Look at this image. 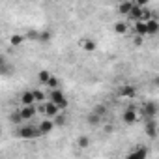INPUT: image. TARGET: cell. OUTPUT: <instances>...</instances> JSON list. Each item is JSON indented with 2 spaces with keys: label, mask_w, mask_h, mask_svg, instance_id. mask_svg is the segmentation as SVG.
<instances>
[{
  "label": "cell",
  "mask_w": 159,
  "mask_h": 159,
  "mask_svg": "<svg viewBox=\"0 0 159 159\" xmlns=\"http://www.w3.org/2000/svg\"><path fill=\"white\" fill-rule=\"evenodd\" d=\"M17 135L21 139H38V137H41V131H39L38 125H30V124L25 125V122H23L21 127H19V131H17Z\"/></svg>",
  "instance_id": "obj_1"
},
{
  "label": "cell",
  "mask_w": 159,
  "mask_h": 159,
  "mask_svg": "<svg viewBox=\"0 0 159 159\" xmlns=\"http://www.w3.org/2000/svg\"><path fill=\"white\" fill-rule=\"evenodd\" d=\"M38 109H39V112H43L47 118H52L54 114L60 112V107H58L56 103H52V101H41Z\"/></svg>",
  "instance_id": "obj_2"
},
{
  "label": "cell",
  "mask_w": 159,
  "mask_h": 159,
  "mask_svg": "<svg viewBox=\"0 0 159 159\" xmlns=\"http://www.w3.org/2000/svg\"><path fill=\"white\" fill-rule=\"evenodd\" d=\"M51 101H52V103H56V105L60 107V111L67 109V105H69V101L66 99L64 92H60L58 88H52V92H51Z\"/></svg>",
  "instance_id": "obj_3"
},
{
  "label": "cell",
  "mask_w": 159,
  "mask_h": 159,
  "mask_svg": "<svg viewBox=\"0 0 159 159\" xmlns=\"http://www.w3.org/2000/svg\"><path fill=\"white\" fill-rule=\"evenodd\" d=\"M157 103L155 101H146L144 105H142V116H144V120H150V118H157Z\"/></svg>",
  "instance_id": "obj_4"
},
{
  "label": "cell",
  "mask_w": 159,
  "mask_h": 159,
  "mask_svg": "<svg viewBox=\"0 0 159 159\" xmlns=\"http://www.w3.org/2000/svg\"><path fill=\"white\" fill-rule=\"evenodd\" d=\"M144 133H146L150 139H157V120H155V118L146 120V124H144Z\"/></svg>",
  "instance_id": "obj_5"
},
{
  "label": "cell",
  "mask_w": 159,
  "mask_h": 159,
  "mask_svg": "<svg viewBox=\"0 0 159 159\" xmlns=\"http://www.w3.org/2000/svg\"><path fill=\"white\" fill-rule=\"evenodd\" d=\"M120 98H125V99H133L137 96V88L133 84H122L120 86Z\"/></svg>",
  "instance_id": "obj_6"
},
{
  "label": "cell",
  "mask_w": 159,
  "mask_h": 159,
  "mask_svg": "<svg viewBox=\"0 0 159 159\" xmlns=\"http://www.w3.org/2000/svg\"><path fill=\"white\" fill-rule=\"evenodd\" d=\"M79 47H81L84 52H94L98 49V45H96V41L92 38H83L81 41H79Z\"/></svg>",
  "instance_id": "obj_7"
},
{
  "label": "cell",
  "mask_w": 159,
  "mask_h": 159,
  "mask_svg": "<svg viewBox=\"0 0 159 159\" xmlns=\"http://www.w3.org/2000/svg\"><path fill=\"white\" fill-rule=\"evenodd\" d=\"M36 107L34 105H23L21 109H19V114H21V118H23V122H26V120H30L34 114H36Z\"/></svg>",
  "instance_id": "obj_8"
},
{
  "label": "cell",
  "mask_w": 159,
  "mask_h": 159,
  "mask_svg": "<svg viewBox=\"0 0 159 159\" xmlns=\"http://www.w3.org/2000/svg\"><path fill=\"white\" fill-rule=\"evenodd\" d=\"M122 118H124V122H125L127 125H133V124H135V122L139 120V112H137L135 109H125V111H124V116H122Z\"/></svg>",
  "instance_id": "obj_9"
},
{
  "label": "cell",
  "mask_w": 159,
  "mask_h": 159,
  "mask_svg": "<svg viewBox=\"0 0 159 159\" xmlns=\"http://www.w3.org/2000/svg\"><path fill=\"white\" fill-rule=\"evenodd\" d=\"M146 23V30H148V36H155L157 32H159V21L155 19V17H150L148 21H144Z\"/></svg>",
  "instance_id": "obj_10"
},
{
  "label": "cell",
  "mask_w": 159,
  "mask_h": 159,
  "mask_svg": "<svg viewBox=\"0 0 159 159\" xmlns=\"http://www.w3.org/2000/svg\"><path fill=\"white\" fill-rule=\"evenodd\" d=\"M38 127H39V131H41V135H49V133L54 129L52 118H45V120H41V122L38 124Z\"/></svg>",
  "instance_id": "obj_11"
},
{
  "label": "cell",
  "mask_w": 159,
  "mask_h": 159,
  "mask_svg": "<svg viewBox=\"0 0 159 159\" xmlns=\"http://www.w3.org/2000/svg\"><path fill=\"white\" fill-rule=\"evenodd\" d=\"M13 71V66L6 60L4 54H0V75H10Z\"/></svg>",
  "instance_id": "obj_12"
},
{
  "label": "cell",
  "mask_w": 159,
  "mask_h": 159,
  "mask_svg": "<svg viewBox=\"0 0 159 159\" xmlns=\"http://www.w3.org/2000/svg\"><path fill=\"white\" fill-rule=\"evenodd\" d=\"M133 28H135V34H139L142 38H148V30H146V23L144 21H135Z\"/></svg>",
  "instance_id": "obj_13"
},
{
  "label": "cell",
  "mask_w": 159,
  "mask_h": 159,
  "mask_svg": "<svg viewBox=\"0 0 159 159\" xmlns=\"http://www.w3.org/2000/svg\"><path fill=\"white\" fill-rule=\"evenodd\" d=\"M114 32L116 34H127L129 32V21H118V23H114Z\"/></svg>",
  "instance_id": "obj_14"
},
{
  "label": "cell",
  "mask_w": 159,
  "mask_h": 159,
  "mask_svg": "<svg viewBox=\"0 0 159 159\" xmlns=\"http://www.w3.org/2000/svg\"><path fill=\"white\" fill-rule=\"evenodd\" d=\"M26 41V38L23 36V34H11L10 36V45L11 47H19V45H23Z\"/></svg>",
  "instance_id": "obj_15"
},
{
  "label": "cell",
  "mask_w": 159,
  "mask_h": 159,
  "mask_svg": "<svg viewBox=\"0 0 159 159\" xmlns=\"http://www.w3.org/2000/svg\"><path fill=\"white\" fill-rule=\"evenodd\" d=\"M21 103H23V105H34V103H36L32 90H26V92L21 94Z\"/></svg>",
  "instance_id": "obj_16"
},
{
  "label": "cell",
  "mask_w": 159,
  "mask_h": 159,
  "mask_svg": "<svg viewBox=\"0 0 159 159\" xmlns=\"http://www.w3.org/2000/svg\"><path fill=\"white\" fill-rule=\"evenodd\" d=\"M66 122H67V118H66V114H62V111H60L58 114L52 116V124H54V127H62V125H66Z\"/></svg>",
  "instance_id": "obj_17"
},
{
  "label": "cell",
  "mask_w": 159,
  "mask_h": 159,
  "mask_svg": "<svg viewBox=\"0 0 159 159\" xmlns=\"http://www.w3.org/2000/svg\"><path fill=\"white\" fill-rule=\"evenodd\" d=\"M51 39H52V32H51V30H41V32H38V41L49 43Z\"/></svg>",
  "instance_id": "obj_18"
},
{
  "label": "cell",
  "mask_w": 159,
  "mask_h": 159,
  "mask_svg": "<svg viewBox=\"0 0 159 159\" xmlns=\"http://www.w3.org/2000/svg\"><path fill=\"white\" fill-rule=\"evenodd\" d=\"M131 8H133V2H129V0H125V2H122V4L118 6V11H120L122 15H127V13L131 11Z\"/></svg>",
  "instance_id": "obj_19"
},
{
  "label": "cell",
  "mask_w": 159,
  "mask_h": 159,
  "mask_svg": "<svg viewBox=\"0 0 159 159\" xmlns=\"http://www.w3.org/2000/svg\"><path fill=\"white\" fill-rule=\"evenodd\" d=\"M86 120H88V124H90V125H99V122H101V114H98V112H94V111H92V112L88 114V118H86Z\"/></svg>",
  "instance_id": "obj_20"
},
{
  "label": "cell",
  "mask_w": 159,
  "mask_h": 159,
  "mask_svg": "<svg viewBox=\"0 0 159 159\" xmlns=\"http://www.w3.org/2000/svg\"><path fill=\"white\" fill-rule=\"evenodd\" d=\"M77 144H79V148H88L90 146V139L86 135H81V137L77 139Z\"/></svg>",
  "instance_id": "obj_21"
},
{
  "label": "cell",
  "mask_w": 159,
  "mask_h": 159,
  "mask_svg": "<svg viewBox=\"0 0 159 159\" xmlns=\"http://www.w3.org/2000/svg\"><path fill=\"white\" fill-rule=\"evenodd\" d=\"M146 155H148V152H146L144 148H137L135 152H131V153H129V157H131V159H133V157H146Z\"/></svg>",
  "instance_id": "obj_22"
},
{
  "label": "cell",
  "mask_w": 159,
  "mask_h": 159,
  "mask_svg": "<svg viewBox=\"0 0 159 159\" xmlns=\"http://www.w3.org/2000/svg\"><path fill=\"white\" fill-rule=\"evenodd\" d=\"M49 77H51V73H49L47 69H41V71L38 73V79H39V83H41V84L47 83V79H49Z\"/></svg>",
  "instance_id": "obj_23"
},
{
  "label": "cell",
  "mask_w": 159,
  "mask_h": 159,
  "mask_svg": "<svg viewBox=\"0 0 159 159\" xmlns=\"http://www.w3.org/2000/svg\"><path fill=\"white\" fill-rule=\"evenodd\" d=\"M58 83H60V81H58V79H56L54 75H51V77L47 79V83H45V84H47L49 88H58Z\"/></svg>",
  "instance_id": "obj_24"
},
{
  "label": "cell",
  "mask_w": 159,
  "mask_h": 159,
  "mask_svg": "<svg viewBox=\"0 0 159 159\" xmlns=\"http://www.w3.org/2000/svg\"><path fill=\"white\" fill-rule=\"evenodd\" d=\"M32 94H34V99H36V103H41V101H45V94H43L41 90H32Z\"/></svg>",
  "instance_id": "obj_25"
},
{
  "label": "cell",
  "mask_w": 159,
  "mask_h": 159,
  "mask_svg": "<svg viewBox=\"0 0 159 159\" xmlns=\"http://www.w3.org/2000/svg\"><path fill=\"white\" fill-rule=\"evenodd\" d=\"M11 122H13V124H17V125H19V124H23V118H21L19 111H15V112L11 114Z\"/></svg>",
  "instance_id": "obj_26"
},
{
  "label": "cell",
  "mask_w": 159,
  "mask_h": 159,
  "mask_svg": "<svg viewBox=\"0 0 159 159\" xmlns=\"http://www.w3.org/2000/svg\"><path fill=\"white\" fill-rule=\"evenodd\" d=\"M133 43H135L137 47H140V45L144 43V38H142V36H139V34H135V38H133Z\"/></svg>",
  "instance_id": "obj_27"
},
{
  "label": "cell",
  "mask_w": 159,
  "mask_h": 159,
  "mask_svg": "<svg viewBox=\"0 0 159 159\" xmlns=\"http://www.w3.org/2000/svg\"><path fill=\"white\" fill-rule=\"evenodd\" d=\"M26 39H38V32H34V30H30L26 36H25Z\"/></svg>",
  "instance_id": "obj_28"
},
{
  "label": "cell",
  "mask_w": 159,
  "mask_h": 159,
  "mask_svg": "<svg viewBox=\"0 0 159 159\" xmlns=\"http://www.w3.org/2000/svg\"><path fill=\"white\" fill-rule=\"evenodd\" d=\"M133 2H135L137 6H148V2H150V0H133Z\"/></svg>",
  "instance_id": "obj_29"
},
{
  "label": "cell",
  "mask_w": 159,
  "mask_h": 159,
  "mask_svg": "<svg viewBox=\"0 0 159 159\" xmlns=\"http://www.w3.org/2000/svg\"><path fill=\"white\" fill-rule=\"evenodd\" d=\"M94 112H98V114H101V116H103V114H105V107H96V109H94Z\"/></svg>",
  "instance_id": "obj_30"
},
{
  "label": "cell",
  "mask_w": 159,
  "mask_h": 159,
  "mask_svg": "<svg viewBox=\"0 0 159 159\" xmlns=\"http://www.w3.org/2000/svg\"><path fill=\"white\" fill-rule=\"evenodd\" d=\"M0 137H2V127H0Z\"/></svg>",
  "instance_id": "obj_31"
}]
</instances>
